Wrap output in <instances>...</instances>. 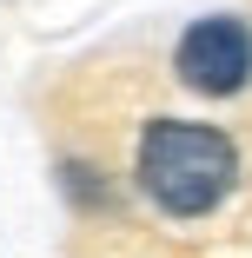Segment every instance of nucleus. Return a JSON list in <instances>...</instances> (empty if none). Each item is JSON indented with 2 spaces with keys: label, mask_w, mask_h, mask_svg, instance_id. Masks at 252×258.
<instances>
[{
  "label": "nucleus",
  "mask_w": 252,
  "mask_h": 258,
  "mask_svg": "<svg viewBox=\"0 0 252 258\" xmlns=\"http://www.w3.org/2000/svg\"><path fill=\"white\" fill-rule=\"evenodd\" d=\"M139 192L160 205L166 219H206L213 205L239 185V152L219 126L199 119H153L133 152Z\"/></svg>",
  "instance_id": "obj_1"
},
{
  "label": "nucleus",
  "mask_w": 252,
  "mask_h": 258,
  "mask_svg": "<svg viewBox=\"0 0 252 258\" xmlns=\"http://www.w3.org/2000/svg\"><path fill=\"white\" fill-rule=\"evenodd\" d=\"M173 73H179V86L206 93V99H232L252 80V27L232 20V14L192 20L173 46Z\"/></svg>",
  "instance_id": "obj_2"
}]
</instances>
